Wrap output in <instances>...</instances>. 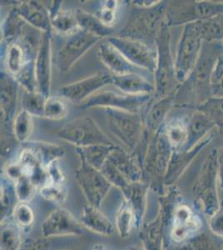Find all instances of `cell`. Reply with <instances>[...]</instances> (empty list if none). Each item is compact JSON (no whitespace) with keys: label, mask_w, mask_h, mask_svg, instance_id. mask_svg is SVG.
Returning a JSON list of instances; mask_svg holds the SVG:
<instances>
[{"label":"cell","mask_w":223,"mask_h":250,"mask_svg":"<svg viewBox=\"0 0 223 250\" xmlns=\"http://www.w3.org/2000/svg\"><path fill=\"white\" fill-rule=\"evenodd\" d=\"M189 118V116H188ZM185 119H174L166 121L163 128L168 141L173 150H181L185 147L187 140V120Z\"/></svg>","instance_id":"4dcf8cb0"},{"label":"cell","mask_w":223,"mask_h":250,"mask_svg":"<svg viewBox=\"0 0 223 250\" xmlns=\"http://www.w3.org/2000/svg\"><path fill=\"white\" fill-rule=\"evenodd\" d=\"M203 43L198 22L183 26L174 55L176 77L180 84L187 80L195 68Z\"/></svg>","instance_id":"ba28073f"},{"label":"cell","mask_w":223,"mask_h":250,"mask_svg":"<svg viewBox=\"0 0 223 250\" xmlns=\"http://www.w3.org/2000/svg\"><path fill=\"white\" fill-rule=\"evenodd\" d=\"M112 84L129 95H152L156 92L155 84L138 73L113 75Z\"/></svg>","instance_id":"cb8c5ba5"},{"label":"cell","mask_w":223,"mask_h":250,"mask_svg":"<svg viewBox=\"0 0 223 250\" xmlns=\"http://www.w3.org/2000/svg\"><path fill=\"white\" fill-rule=\"evenodd\" d=\"M14 79L25 90V92L32 93L38 91L37 79L35 72V62L34 60H28L23 64V68L16 75Z\"/></svg>","instance_id":"ab89813d"},{"label":"cell","mask_w":223,"mask_h":250,"mask_svg":"<svg viewBox=\"0 0 223 250\" xmlns=\"http://www.w3.org/2000/svg\"><path fill=\"white\" fill-rule=\"evenodd\" d=\"M101 171L112 185L120 190L132 183L144 181L139 158L118 146L108 157Z\"/></svg>","instance_id":"5b68a950"},{"label":"cell","mask_w":223,"mask_h":250,"mask_svg":"<svg viewBox=\"0 0 223 250\" xmlns=\"http://www.w3.org/2000/svg\"><path fill=\"white\" fill-rule=\"evenodd\" d=\"M101 40V38L81 29L68 36L58 54L60 71L68 72L83 54Z\"/></svg>","instance_id":"5bb4252c"},{"label":"cell","mask_w":223,"mask_h":250,"mask_svg":"<svg viewBox=\"0 0 223 250\" xmlns=\"http://www.w3.org/2000/svg\"><path fill=\"white\" fill-rule=\"evenodd\" d=\"M12 219L23 231L28 230L34 223V210L28 203L19 202L14 208Z\"/></svg>","instance_id":"f6af8a7d"},{"label":"cell","mask_w":223,"mask_h":250,"mask_svg":"<svg viewBox=\"0 0 223 250\" xmlns=\"http://www.w3.org/2000/svg\"><path fill=\"white\" fill-rule=\"evenodd\" d=\"M167 6L168 2L160 1L153 8L141 9L143 11L136 15L130 23H127L123 36L141 40L153 39L155 41L159 29L166 21Z\"/></svg>","instance_id":"7c38bea8"},{"label":"cell","mask_w":223,"mask_h":250,"mask_svg":"<svg viewBox=\"0 0 223 250\" xmlns=\"http://www.w3.org/2000/svg\"><path fill=\"white\" fill-rule=\"evenodd\" d=\"M198 25L203 42H222L223 40V15L198 22Z\"/></svg>","instance_id":"d590c367"},{"label":"cell","mask_w":223,"mask_h":250,"mask_svg":"<svg viewBox=\"0 0 223 250\" xmlns=\"http://www.w3.org/2000/svg\"><path fill=\"white\" fill-rule=\"evenodd\" d=\"M223 15V1H172L168 2L167 25H186Z\"/></svg>","instance_id":"8992f818"},{"label":"cell","mask_w":223,"mask_h":250,"mask_svg":"<svg viewBox=\"0 0 223 250\" xmlns=\"http://www.w3.org/2000/svg\"><path fill=\"white\" fill-rule=\"evenodd\" d=\"M151 100V95H129L119 94L115 92L100 91L93 94L81 104L83 108H113L119 110L139 113L143 106Z\"/></svg>","instance_id":"4fadbf2b"},{"label":"cell","mask_w":223,"mask_h":250,"mask_svg":"<svg viewBox=\"0 0 223 250\" xmlns=\"http://www.w3.org/2000/svg\"><path fill=\"white\" fill-rule=\"evenodd\" d=\"M116 147L114 145H95L84 148H76V152L79 154V159L101 170Z\"/></svg>","instance_id":"83f0119b"},{"label":"cell","mask_w":223,"mask_h":250,"mask_svg":"<svg viewBox=\"0 0 223 250\" xmlns=\"http://www.w3.org/2000/svg\"><path fill=\"white\" fill-rule=\"evenodd\" d=\"M0 209H1V221L11 218L14 208L18 200L14 183L3 174L1 178V199H0Z\"/></svg>","instance_id":"836d02e7"},{"label":"cell","mask_w":223,"mask_h":250,"mask_svg":"<svg viewBox=\"0 0 223 250\" xmlns=\"http://www.w3.org/2000/svg\"><path fill=\"white\" fill-rule=\"evenodd\" d=\"M23 229L11 218L1 221V250H19L23 245Z\"/></svg>","instance_id":"f1b7e54d"},{"label":"cell","mask_w":223,"mask_h":250,"mask_svg":"<svg viewBox=\"0 0 223 250\" xmlns=\"http://www.w3.org/2000/svg\"><path fill=\"white\" fill-rule=\"evenodd\" d=\"M93 250H105L104 247L101 245H97Z\"/></svg>","instance_id":"6f0895ef"},{"label":"cell","mask_w":223,"mask_h":250,"mask_svg":"<svg viewBox=\"0 0 223 250\" xmlns=\"http://www.w3.org/2000/svg\"><path fill=\"white\" fill-rule=\"evenodd\" d=\"M172 152L173 148L162 127L147 142L142 162L145 182L150 185L151 188L155 189L161 194H163L164 179Z\"/></svg>","instance_id":"7a4b0ae2"},{"label":"cell","mask_w":223,"mask_h":250,"mask_svg":"<svg viewBox=\"0 0 223 250\" xmlns=\"http://www.w3.org/2000/svg\"><path fill=\"white\" fill-rule=\"evenodd\" d=\"M210 83L212 96L223 98V53L215 64Z\"/></svg>","instance_id":"c3c4849f"},{"label":"cell","mask_w":223,"mask_h":250,"mask_svg":"<svg viewBox=\"0 0 223 250\" xmlns=\"http://www.w3.org/2000/svg\"><path fill=\"white\" fill-rule=\"evenodd\" d=\"M51 247L50 239L41 237L38 239L24 240L19 250H49Z\"/></svg>","instance_id":"816d5d0a"},{"label":"cell","mask_w":223,"mask_h":250,"mask_svg":"<svg viewBox=\"0 0 223 250\" xmlns=\"http://www.w3.org/2000/svg\"><path fill=\"white\" fill-rule=\"evenodd\" d=\"M19 85L11 74L1 73V112L5 124H10L15 118Z\"/></svg>","instance_id":"d4e9b609"},{"label":"cell","mask_w":223,"mask_h":250,"mask_svg":"<svg viewBox=\"0 0 223 250\" xmlns=\"http://www.w3.org/2000/svg\"><path fill=\"white\" fill-rule=\"evenodd\" d=\"M75 179L88 205L99 208L113 185L102 171L80 159V165L75 172Z\"/></svg>","instance_id":"8fae6325"},{"label":"cell","mask_w":223,"mask_h":250,"mask_svg":"<svg viewBox=\"0 0 223 250\" xmlns=\"http://www.w3.org/2000/svg\"><path fill=\"white\" fill-rule=\"evenodd\" d=\"M174 250H223L216 241L206 234H196L186 241L179 244Z\"/></svg>","instance_id":"ee69618b"},{"label":"cell","mask_w":223,"mask_h":250,"mask_svg":"<svg viewBox=\"0 0 223 250\" xmlns=\"http://www.w3.org/2000/svg\"><path fill=\"white\" fill-rule=\"evenodd\" d=\"M218 182L223 190V146L218 148Z\"/></svg>","instance_id":"db71d44e"},{"label":"cell","mask_w":223,"mask_h":250,"mask_svg":"<svg viewBox=\"0 0 223 250\" xmlns=\"http://www.w3.org/2000/svg\"><path fill=\"white\" fill-rule=\"evenodd\" d=\"M15 8L28 25L42 33L52 31L50 15L43 3L39 1H24Z\"/></svg>","instance_id":"ffe728a7"},{"label":"cell","mask_w":223,"mask_h":250,"mask_svg":"<svg viewBox=\"0 0 223 250\" xmlns=\"http://www.w3.org/2000/svg\"><path fill=\"white\" fill-rule=\"evenodd\" d=\"M215 129L216 126L209 118L200 110L195 109L187 120V140L181 150H190L194 148L213 133Z\"/></svg>","instance_id":"7402d4cb"},{"label":"cell","mask_w":223,"mask_h":250,"mask_svg":"<svg viewBox=\"0 0 223 250\" xmlns=\"http://www.w3.org/2000/svg\"><path fill=\"white\" fill-rule=\"evenodd\" d=\"M74 11L80 29L94 34L101 39L111 37V34L113 33L112 29L105 26L98 16L91 15L82 9H76Z\"/></svg>","instance_id":"1f68e13d"},{"label":"cell","mask_w":223,"mask_h":250,"mask_svg":"<svg viewBox=\"0 0 223 250\" xmlns=\"http://www.w3.org/2000/svg\"><path fill=\"white\" fill-rule=\"evenodd\" d=\"M107 41L133 65L154 74L158 60L156 46L153 47L147 44L143 40L127 36H111L107 39Z\"/></svg>","instance_id":"30bf717a"},{"label":"cell","mask_w":223,"mask_h":250,"mask_svg":"<svg viewBox=\"0 0 223 250\" xmlns=\"http://www.w3.org/2000/svg\"><path fill=\"white\" fill-rule=\"evenodd\" d=\"M210 230L215 236L223 239V206L213 213L208 219Z\"/></svg>","instance_id":"f907efd6"},{"label":"cell","mask_w":223,"mask_h":250,"mask_svg":"<svg viewBox=\"0 0 223 250\" xmlns=\"http://www.w3.org/2000/svg\"><path fill=\"white\" fill-rule=\"evenodd\" d=\"M209 118L223 137V98L212 97L198 108Z\"/></svg>","instance_id":"74e56055"},{"label":"cell","mask_w":223,"mask_h":250,"mask_svg":"<svg viewBox=\"0 0 223 250\" xmlns=\"http://www.w3.org/2000/svg\"><path fill=\"white\" fill-rule=\"evenodd\" d=\"M5 60L6 67L12 76L16 75L28 60L26 59L25 50L23 46L16 41L10 43L7 48Z\"/></svg>","instance_id":"f35d334b"},{"label":"cell","mask_w":223,"mask_h":250,"mask_svg":"<svg viewBox=\"0 0 223 250\" xmlns=\"http://www.w3.org/2000/svg\"><path fill=\"white\" fill-rule=\"evenodd\" d=\"M140 231L142 245L145 250H165L167 247L161 217L158 214L152 221L143 223Z\"/></svg>","instance_id":"484cf974"},{"label":"cell","mask_w":223,"mask_h":250,"mask_svg":"<svg viewBox=\"0 0 223 250\" xmlns=\"http://www.w3.org/2000/svg\"><path fill=\"white\" fill-rule=\"evenodd\" d=\"M14 187L19 202L28 203L31 201L39 191V188L32 179L25 176H22L16 180L14 182Z\"/></svg>","instance_id":"7dc6e473"},{"label":"cell","mask_w":223,"mask_h":250,"mask_svg":"<svg viewBox=\"0 0 223 250\" xmlns=\"http://www.w3.org/2000/svg\"><path fill=\"white\" fill-rule=\"evenodd\" d=\"M24 148L31 149L46 168L65 154L64 148L50 143L27 142Z\"/></svg>","instance_id":"f546056e"},{"label":"cell","mask_w":223,"mask_h":250,"mask_svg":"<svg viewBox=\"0 0 223 250\" xmlns=\"http://www.w3.org/2000/svg\"><path fill=\"white\" fill-rule=\"evenodd\" d=\"M107 127L131 154L139 147L144 134V120L139 113L105 108Z\"/></svg>","instance_id":"52a82bcc"},{"label":"cell","mask_w":223,"mask_h":250,"mask_svg":"<svg viewBox=\"0 0 223 250\" xmlns=\"http://www.w3.org/2000/svg\"><path fill=\"white\" fill-rule=\"evenodd\" d=\"M150 185L145 181L132 183L127 185L121 191L125 201L130 205L135 213L137 219L136 229H139L143 224L145 213L147 211V199Z\"/></svg>","instance_id":"d6986e66"},{"label":"cell","mask_w":223,"mask_h":250,"mask_svg":"<svg viewBox=\"0 0 223 250\" xmlns=\"http://www.w3.org/2000/svg\"><path fill=\"white\" fill-rule=\"evenodd\" d=\"M48 174V184H56V185H65V176L60 168L58 161L53 163L47 168Z\"/></svg>","instance_id":"f5cc1de1"},{"label":"cell","mask_w":223,"mask_h":250,"mask_svg":"<svg viewBox=\"0 0 223 250\" xmlns=\"http://www.w3.org/2000/svg\"><path fill=\"white\" fill-rule=\"evenodd\" d=\"M160 3V1H148V0H142V1H134V4L139 9H150Z\"/></svg>","instance_id":"11a10c76"},{"label":"cell","mask_w":223,"mask_h":250,"mask_svg":"<svg viewBox=\"0 0 223 250\" xmlns=\"http://www.w3.org/2000/svg\"><path fill=\"white\" fill-rule=\"evenodd\" d=\"M118 9H119L118 1L107 0L102 2L98 17L105 26H107L108 28H112V26L116 21Z\"/></svg>","instance_id":"681fc988"},{"label":"cell","mask_w":223,"mask_h":250,"mask_svg":"<svg viewBox=\"0 0 223 250\" xmlns=\"http://www.w3.org/2000/svg\"><path fill=\"white\" fill-rule=\"evenodd\" d=\"M173 106L174 96L159 98L151 105L144 120V134L147 138V144L163 127Z\"/></svg>","instance_id":"44dd1931"},{"label":"cell","mask_w":223,"mask_h":250,"mask_svg":"<svg viewBox=\"0 0 223 250\" xmlns=\"http://www.w3.org/2000/svg\"><path fill=\"white\" fill-rule=\"evenodd\" d=\"M39 192L43 199L57 205L63 204L68 197V190L66 185L47 184L40 188Z\"/></svg>","instance_id":"bcb514c9"},{"label":"cell","mask_w":223,"mask_h":250,"mask_svg":"<svg viewBox=\"0 0 223 250\" xmlns=\"http://www.w3.org/2000/svg\"><path fill=\"white\" fill-rule=\"evenodd\" d=\"M38 91L48 98L52 80V31L42 33L34 60Z\"/></svg>","instance_id":"e0dca14e"},{"label":"cell","mask_w":223,"mask_h":250,"mask_svg":"<svg viewBox=\"0 0 223 250\" xmlns=\"http://www.w3.org/2000/svg\"><path fill=\"white\" fill-rule=\"evenodd\" d=\"M68 113V108L62 97H48L46 100L43 118L52 120L64 119Z\"/></svg>","instance_id":"7bdbcfd3"},{"label":"cell","mask_w":223,"mask_h":250,"mask_svg":"<svg viewBox=\"0 0 223 250\" xmlns=\"http://www.w3.org/2000/svg\"><path fill=\"white\" fill-rule=\"evenodd\" d=\"M212 140L213 133L190 150H173L164 179V185L166 187H171L174 185L182 175L190 164L200 154V152L203 150L206 145L212 142Z\"/></svg>","instance_id":"ac0fdd59"},{"label":"cell","mask_w":223,"mask_h":250,"mask_svg":"<svg viewBox=\"0 0 223 250\" xmlns=\"http://www.w3.org/2000/svg\"><path fill=\"white\" fill-rule=\"evenodd\" d=\"M99 57L112 73L113 75L138 73L139 69L133 65L126 58L108 41L101 43L99 48Z\"/></svg>","instance_id":"603a6c76"},{"label":"cell","mask_w":223,"mask_h":250,"mask_svg":"<svg viewBox=\"0 0 223 250\" xmlns=\"http://www.w3.org/2000/svg\"><path fill=\"white\" fill-rule=\"evenodd\" d=\"M81 224L83 227L93 233L101 235L111 236L114 233L113 223L104 213L99 210V208L93 205H85L81 214Z\"/></svg>","instance_id":"4316f807"},{"label":"cell","mask_w":223,"mask_h":250,"mask_svg":"<svg viewBox=\"0 0 223 250\" xmlns=\"http://www.w3.org/2000/svg\"><path fill=\"white\" fill-rule=\"evenodd\" d=\"M218 148H213L206 154L192 188L193 195L208 218L221 207L218 193Z\"/></svg>","instance_id":"277c9868"},{"label":"cell","mask_w":223,"mask_h":250,"mask_svg":"<svg viewBox=\"0 0 223 250\" xmlns=\"http://www.w3.org/2000/svg\"><path fill=\"white\" fill-rule=\"evenodd\" d=\"M223 53L221 42H203L195 68L176 92L174 105L187 106L198 109L199 106L212 98L211 76L215 64Z\"/></svg>","instance_id":"6da1fadb"},{"label":"cell","mask_w":223,"mask_h":250,"mask_svg":"<svg viewBox=\"0 0 223 250\" xmlns=\"http://www.w3.org/2000/svg\"><path fill=\"white\" fill-rule=\"evenodd\" d=\"M170 27L165 21L155 39L158 53L157 67L154 72L156 94L159 98L174 96L180 86L176 77L175 62L171 48Z\"/></svg>","instance_id":"3957f363"},{"label":"cell","mask_w":223,"mask_h":250,"mask_svg":"<svg viewBox=\"0 0 223 250\" xmlns=\"http://www.w3.org/2000/svg\"><path fill=\"white\" fill-rule=\"evenodd\" d=\"M50 20L52 29L67 37L80 29L74 10L60 9Z\"/></svg>","instance_id":"d6a6232c"},{"label":"cell","mask_w":223,"mask_h":250,"mask_svg":"<svg viewBox=\"0 0 223 250\" xmlns=\"http://www.w3.org/2000/svg\"><path fill=\"white\" fill-rule=\"evenodd\" d=\"M221 43H222V46H223V40H222V42H221Z\"/></svg>","instance_id":"680465c9"},{"label":"cell","mask_w":223,"mask_h":250,"mask_svg":"<svg viewBox=\"0 0 223 250\" xmlns=\"http://www.w3.org/2000/svg\"><path fill=\"white\" fill-rule=\"evenodd\" d=\"M113 75L106 72H99L83 80L72 83L60 88V96L64 100L81 105L82 103L112 83Z\"/></svg>","instance_id":"9a60e30c"},{"label":"cell","mask_w":223,"mask_h":250,"mask_svg":"<svg viewBox=\"0 0 223 250\" xmlns=\"http://www.w3.org/2000/svg\"><path fill=\"white\" fill-rule=\"evenodd\" d=\"M47 99V97L39 91L25 92L22 100L23 110L28 112L33 117H42Z\"/></svg>","instance_id":"b9f144b4"},{"label":"cell","mask_w":223,"mask_h":250,"mask_svg":"<svg viewBox=\"0 0 223 250\" xmlns=\"http://www.w3.org/2000/svg\"><path fill=\"white\" fill-rule=\"evenodd\" d=\"M137 226V219L133 208L124 199L117 212L115 227L122 239H126Z\"/></svg>","instance_id":"e575fe53"},{"label":"cell","mask_w":223,"mask_h":250,"mask_svg":"<svg viewBox=\"0 0 223 250\" xmlns=\"http://www.w3.org/2000/svg\"><path fill=\"white\" fill-rule=\"evenodd\" d=\"M25 23H27L18 14L16 8L12 9L3 23V37L9 41L20 37V34H22V30H23V26Z\"/></svg>","instance_id":"60d3db41"},{"label":"cell","mask_w":223,"mask_h":250,"mask_svg":"<svg viewBox=\"0 0 223 250\" xmlns=\"http://www.w3.org/2000/svg\"><path fill=\"white\" fill-rule=\"evenodd\" d=\"M83 226L65 208H60L53 211L41 225V234L51 239L60 236H80Z\"/></svg>","instance_id":"2e32d148"},{"label":"cell","mask_w":223,"mask_h":250,"mask_svg":"<svg viewBox=\"0 0 223 250\" xmlns=\"http://www.w3.org/2000/svg\"><path fill=\"white\" fill-rule=\"evenodd\" d=\"M34 117L25 110L20 111L15 116L13 123L14 136L18 142L25 144L31 136L34 130Z\"/></svg>","instance_id":"8d00e7d4"},{"label":"cell","mask_w":223,"mask_h":250,"mask_svg":"<svg viewBox=\"0 0 223 250\" xmlns=\"http://www.w3.org/2000/svg\"><path fill=\"white\" fill-rule=\"evenodd\" d=\"M128 250H145L144 248L142 246H135V247H131Z\"/></svg>","instance_id":"9f6ffc18"},{"label":"cell","mask_w":223,"mask_h":250,"mask_svg":"<svg viewBox=\"0 0 223 250\" xmlns=\"http://www.w3.org/2000/svg\"><path fill=\"white\" fill-rule=\"evenodd\" d=\"M60 140H64L76 148H84L95 145H113L110 139L91 117H79L67 123L57 132Z\"/></svg>","instance_id":"9c48e42d"}]
</instances>
